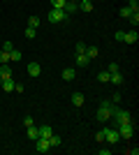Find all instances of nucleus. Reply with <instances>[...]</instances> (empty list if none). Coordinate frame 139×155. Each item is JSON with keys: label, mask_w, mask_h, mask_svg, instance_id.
<instances>
[{"label": "nucleus", "mask_w": 139, "mask_h": 155, "mask_svg": "<svg viewBox=\"0 0 139 155\" xmlns=\"http://www.w3.org/2000/svg\"><path fill=\"white\" fill-rule=\"evenodd\" d=\"M77 65H79V67H88V65H91V58H88L86 53H77Z\"/></svg>", "instance_id": "12"}, {"label": "nucleus", "mask_w": 139, "mask_h": 155, "mask_svg": "<svg viewBox=\"0 0 139 155\" xmlns=\"http://www.w3.org/2000/svg\"><path fill=\"white\" fill-rule=\"evenodd\" d=\"M86 56H88L91 60H93V58H98V46H93V44L86 46Z\"/></svg>", "instance_id": "18"}, {"label": "nucleus", "mask_w": 139, "mask_h": 155, "mask_svg": "<svg viewBox=\"0 0 139 155\" xmlns=\"http://www.w3.org/2000/svg\"><path fill=\"white\" fill-rule=\"evenodd\" d=\"M86 46H88V44H84V42H79V44H77V53H86Z\"/></svg>", "instance_id": "33"}, {"label": "nucleus", "mask_w": 139, "mask_h": 155, "mask_svg": "<svg viewBox=\"0 0 139 155\" xmlns=\"http://www.w3.org/2000/svg\"><path fill=\"white\" fill-rule=\"evenodd\" d=\"M137 39H139V35H137V28H132L130 32H125V37H123V42H125V44H134Z\"/></svg>", "instance_id": "9"}, {"label": "nucleus", "mask_w": 139, "mask_h": 155, "mask_svg": "<svg viewBox=\"0 0 139 155\" xmlns=\"http://www.w3.org/2000/svg\"><path fill=\"white\" fill-rule=\"evenodd\" d=\"M0 86H2V91H5V93L16 91V84H14L12 79H0Z\"/></svg>", "instance_id": "8"}, {"label": "nucleus", "mask_w": 139, "mask_h": 155, "mask_svg": "<svg viewBox=\"0 0 139 155\" xmlns=\"http://www.w3.org/2000/svg\"><path fill=\"white\" fill-rule=\"evenodd\" d=\"M79 9L81 12H93V2L91 0H79Z\"/></svg>", "instance_id": "17"}, {"label": "nucleus", "mask_w": 139, "mask_h": 155, "mask_svg": "<svg viewBox=\"0 0 139 155\" xmlns=\"http://www.w3.org/2000/svg\"><path fill=\"white\" fill-rule=\"evenodd\" d=\"M46 19L51 21V23H60V21L67 19V14H65V9H53V7H51V12H49Z\"/></svg>", "instance_id": "4"}, {"label": "nucleus", "mask_w": 139, "mask_h": 155, "mask_svg": "<svg viewBox=\"0 0 139 155\" xmlns=\"http://www.w3.org/2000/svg\"><path fill=\"white\" fill-rule=\"evenodd\" d=\"M12 67H9V63H5V65H0V79H12Z\"/></svg>", "instance_id": "10"}, {"label": "nucleus", "mask_w": 139, "mask_h": 155, "mask_svg": "<svg viewBox=\"0 0 139 155\" xmlns=\"http://www.w3.org/2000/svg\"><path fill=\"white\" fill-rule=\"evenodd\" d=\"M118 139H121V134L116 127H104V141L107 143H116Z\"/></svg>", "instance_id": "6"}, {"label": "nucleus", "mask_w": 139, "mask_h": 155, "mask_svg": "<svg viewBox=\"0 0 139 155\" xmlns=\"http://www.w3.org/2000/svg\"><path fill=\"white\" fill-rule=\"evenodd\" d=\"M127 153H130V155H139V148H137V146H134V148H127Z\"/></svg>", "instance_id": "36"}, {"label": "nucleus", "mask_w": 139, "mask_h": 155, "mask_svg": "<svg viewBox=\"0 0 139 155\" xmlns=\"http://www.w3.org/2000/svg\"><path fill=\"white\" fill-rule=\"evenodd\" d=\"M23 58V53L19 51V49H12V51H9V60H21Z\"/></svg>", "instance_id": "21"}, {"label": "nucleus", "mask_w": 139, "mask_h": 155, "mask_svg": "<svg viewBox=\"0 0 139 155\" xmlns=\"http://www.w3.org/2000/svg\"><path fill=\"white\" fill-rule=\"evenodd\" d=\"M127 21L132 23V28H137V23H139V12H132L130 16H127Z\"/></svg>", "instance_id": "22"}, {"label": "nucleus", "mask_w": 139, "mask_h": 155, "mask_svg": "<svg viewBox=\"0 0 139 155\" xmlns=\"http://www.w3.org/2000/svg\"><path fill=\"white\" fill-rule=\"evenodd\" d=\"M116 130H118L121 139H130V137L134 134V120H127V123H121V125H116Z\"/></svg>", "instance_id": "2"}, {"label": "nucleus", "mask_w": 139, "mask_h": 155, "mask_svg": "<svg viewBox=\"0 0 139 155\" xmlns=\"http://www.w3.org/2000/svg\"><path fill=\"white\" fill-rule=\"evenodd\" d=\"M28 137H30V139L35 141V139L40 137V127H35V125H33V127H28Z\"/></svg>", "instance_id": "19"}, {"label": "nucleus", "mask_w": 139, "mask_h": 155, "mask_svg": "<svg viewBox=\"0 0 139 155\" xmlns=\"http://www.w3.org/2000/svg\"><path fill=\"white\" fill-rule=\"evenodd\" d=\"M28 74H30V77H40V74H42V65L35 63V60H33V63H28Z\"/></svg>", "instance_id": "7"}, {"label": "nucleus", "mask_w": 139, "mask_h": 155, "mask_svg": "<svg viewBox=\"0 0 139 155\" xmlns=\"http://www.w3.org/2000/svg\"><path fill=\"white\" fill-rule=\"evenodd\" d=\"M123 37H125V30H116V42H123Z\"/></svg>", "instance_id": "35"}, {"label": "nucleus", "mask_w": 139, "mask_h": 155, "mask_svg": "<svg viewBox=\"0 0 139 155\" xmlns=\"http://www.w3.org/2000/svg\"><path fill=\"white\" fill-rule=\"evenodd\" d=\"M5 63H9V53L0 49V65H5Z\"/></svg>", "instance_id": "25"}, {"label": "nucleus", "mask_w": 139, "mask_h": 155, "mask_svg": "<svg viewBox=\"0 0 139 155\" xmlns=\"http://www.w3.org/2000/svg\"><path fill=\"white\" fill-rule=\"evenodd\" d=\"M98 79L102 81V84H109V72H107V70H102V72L98 74Z\"/></svg>", "instance_id": "24"}, {"label": "nucleus", "mask_w": 139, "mask_h": 155, "mask_svg": "<svg viewBox=\"0 0 139 155\" xmlns=\"http://www.w3.org/2000/svg\"><path fill=\"white\" fill-rule=\"evenodd\" d=\"M130 9H132V12H139V0H130Z\"/></svg>", "instance_id": "30"}, {"label": "nucleus", "mask_w": 139, "mask_h": 155, "mask_svg": "<svg viewBox=\"0 0 139 155\" xmlns=\"http://www.w3.org/2000/svg\"><path fill=\"white\" fill-rule=\"evenodd\" d=\"M49 143H51V148H58V146H60V137L51 134V137H49Z\"/></svg>", "instance_id": "20"}, {"label": "nucleus", "mask_w": 139, "mask_h": 155, "mask_svg": "<svg viewBox=\"0 0 139 155\" xmlns=\"http://www.w3.org/2000/svg\"><path fill=\"white\" fill-rule=\"evenodd\" d=\"M74 77H77V70H74V67H67V70H63V79H65V81H72Z\"/></svg>", "instance_id": "15"}, {"label": "nucleus", "mask_w": 139, "mask_h": 155, "mask_svg": "<svg viewBox=\"0 0 139 155\" xmlns=\"http://www.w3.org/2000/svg\"><path fill=\"white\" fill-rule=\"evenodd\" d=\"M130 14H132V9H130V7H123V9H121V16H123V19H127Z\"/></svg>", "instance_id": "31"}, {"label": "nucleus", "mask_w": 139, "mask_h": 155, "mask_svg": "<svg viewBox=\"0 0 139 155\" xmlns=\"http://www.w3.org/2000/svg\"><path fill=\"white\" fill-rule=\"evenodd\" d=\"M63 9H65V14H67V16H70V14H74V12H77V9H79V2H72V0H67Z\"/></svg>", "instance_id": "11"}, {"label": "nucleus", "mask_w": 139, "mask_h": 155, "mask_svg": "<svg viewBox=\"0 0 139 155\" xmlns=\"http://www.w3.org/2000/svg\"><path fill=\"white\" fill-rule=\"evenodd\" d=\"M12 49H14V44H12V42H7V39H5V42H2V51H7V53H9V51H12Z\"/></svg>", "instance_id": "28"}, {"label": "nucleus", "mask_w": 139, "mask_h": 155, "mask_svg": "<svg viewBox=\"0 0 139 155\" xmlns=\"http://www.w3.org/2000/svg\"><path fill=\"white\" fill-rule=\"evenodd\" d=\"M95 139H98V143H102V141H104V130H100L98 134H95Z\"/></svg>", "instance_id": "34"}, {"label": "nucleus", "mask_w": 139, "mask_h": 155, "mask_svg": "<svg viewBox=\"0 0 139 155\" xmlns=\"http://www.w3.org/2000/svg\"><path fill=\"white\" fill-rule=\"evenodd\" d=\"M109 81H111L114 86H121L123 84V74H121V72H114V74H109Z\"/></svg>", "instance_id": "14"}, {"label": "nucleus", "mask_w": 139, "mask_h": 155, "mask_svg": "<svg viewBox=\"0 0 139 155\" xmlns=\"http://www.w3.org/2000/svg\"><path fill=\"white\" fill-rule=\"evenodd\" d=\"M65 2H67V0H51V7H53V9H63Z\"/></svg>", "instance_id": "23"}, {"label": "nucleus", "mask_w": 139, "mask_h": 155, "mask_svg": "<svg viewBox=\"0 0 139 155\" xmlns=\"http://www.w3.org/2000/svg\"><path fill=\"white\" fill-rule=\"evenodd\" d=\"M35 35H37V28H30V26H28V28H26V37H28V39H33Z\"/></svg>", "instance_id": "26"}, {"label": "nucleus", "mask_w": 139, "mask_h": 155, "mask_svg": "<svg viewBox=\"0 0 139 155\" xmlns=\"http://www.w3.org/2000/svg\"><path fill=\"white\" fill-rule=\"evenodd\" d=\"M53 134V127L51 125H42L40 127V137H44V139H49V137Z\"/></svg>", "instance_id": "16"}, {"label": "nucleus", "mask_w": 139, "mask_h": 155, "mask_svg": "<svg viewBox=\"0 0 139 155\" xmlns=\"http://www.w3.org/2000/svg\"><path fill=\"white\" fill-rule=\"evenodd\" d=\"M111 118H114V123H116V125H121V123H127V120H134L130 111H123V109H118V107L114 109Z\"/></svg>", "instance_id": "3"}, {"label": "nucleus", "mask_w": 139, "mask_h": 155, "mask_svg": "<svg viewBox=\"0 0 139 155\" xmlns=\"http://www.w3.org/2000/svg\"><path fill=\"white\" fill-rule=\"evenodd\" d=\"M23 125H26V127H33V125H35L33 116H26V118H23Z\"/></svg>", "instance_id": "29"}, {"label": "nucleus", "mask_w": 139, "mask_h": 155, "mask_svg": "<svg viewBox=\"0 0 139 155\" xmlns=\"http://www.w3.org/2000/svg\"><path fill=\"white\" fill-rule=\"evenodd\" d=\"M84 102H86V97L81 95V93H72V104L74 107H84Z\"/></svg>", "instance_id": "13"}, {"label": "nucleus", "mask_w": 139, "mask_h": 155, "mask_svg": "<svg viewBox=\"0 0 139 155\" xmlns=\"http://www.w3.org/2000/svg\"><path fill=\"white\" fill-rule=\"evenodd\" d=\"M114 109H116V104H114V102H102V104H100V109H98V120H100V123H107V120L111 118Z\"/></svg>", "instance_id": "1"}, {"label": "nucleus", "mask_w": 139, "mask_h": 155, "mask_svg": "<svg viewBox=\"0 0 139 155\" xmlns=\"http://www.w3.org/2000/svg\"><path fill=\"white\" fill-rule=\"evenodd\" d=\"M28 26H30V28H37V26H40V19H37V16H30V19H28Z\"/></svg>", "instance_id": "27"}, {"label": "nucleus", "mask_w": 139, "mask_h": 155, "mask_svg": "<svg viewBox=\"0 0 139 155\" xmlns=\"http://www.w3.org/2000/svg\"><path fill=\"white\" fill-rule=\"evenodd\" d=\"M107 72H109V74H114V72H121V70H118V65H116V63H111L109 67H107Z\"/></svg>", "instance_id": "32"}, {"label": "nucleus", "mask_w": 139, "mask_h": 155, "mask_svg": "<svg viewBox=\"0 0 139 155\" xmlns=\"http://www.w3.org/2000/svg\"><path fill=\"white\" fill-rule=\"evenodd\" d=\"M72 2H79V0H72Z\"/></svg>", "instance_id": "37"}, {"label": "nucleus", "mask_w": 139, "mask_h": 155, "mask_svg": "<svg viewBox=\"0 0 139 155\" xmlns=\"http://www.w3.org/2000/svg\"><path fill=\"white\" fill-rule=\"evenodd\" d=\"M35 150H37V153H49V150H51V143H49V139H44V137H37V139H35Z\"/></svg>", "instance_id": "5"}]
</instances>
